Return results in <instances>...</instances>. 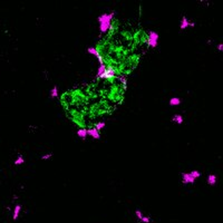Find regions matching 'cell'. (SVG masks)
I'll list each match as a JSON object with an SVG mask.
<instances>
[{
    "label": "cell",
    "instance_id": "30bf717a",
    "mask_svg": "<svg viewBox=\"0 0 223 223\" xmlns=\"http://www.w3.org/2000/svg\"><path fill=\"white\" fill-rule=\"evenodd\" d=\"M117 80L119 81V84L122 85L124 89L127 88V77H126L125 75H119V76H117Z\"/></svg>",
    "mask_w": 223,
    "mask_h": 223
},
{
    "label": "cell",
    "instance_id": "44dd1931",
    "mask_svg": "<svg viewBox=\"0 0 223 223\" xmlns=\"http://www.w3.org/2000/svg\"><path fill=\"white\" fill-rule=\"evenodd\" d=\"M216 48H217V50L219 51H223V43H219Z\"/></svg>",
    "mask_w": 223,
    "mask_h": 223
},
{
    "label": "cell",
    "instance_id": "3957f363",
    "mask_svg": "<svg viewBox=\"0 0 223 223\" xmlns=\"http://www.w3.org/2000/svg\"><path fill=\"white\" fill-rule=\"evenodd\" d=\"M115 77H116V69L114 68V67H108V66H107V68H106V70L104 72V74L101 76V79H106V80H108V79H113V78H115Z\"/></svg>",
    "mask_w": 223,
    "mask_h": 223
},
{
    "label": "cell",
    "instance_id": "5b68a950",
    "mask_svg": "<svg viewBox=\"0 0 223 223\" xmlns=\"http://www.w3.org/2000/svg\"><path fill=\"white\" fill-rule=\"evenodd\" d=\"M182 182H183V184H193L195 182V180L190 175V173L188 172H183L182 173Z\"/></svg>",
    "mask_w": 223,
    "mask_h": 223
},
{
    "label": "cell",
    "instance_id": "2e32d148",
    "mask_svg": "<svg viewBox=\"0 0 223 223\" xmlns=\"http://www.w3.org/2000/svg\"><path fill=\"white\" fill-rule=\"evenodd\" d=\"M23 163H25V158H23V156H22V155H20V154H19V155L17 156V158L14 159V165H22Z\"/></svg>",
    "mask_w": 223,
    "mask_h": 223
},
{
    "label": "cell",
    "instance_id": "ba28073f",
    "mask_svg": "<svg viewBox=\"0 0 223 223\" xmlns=\"http://www.w3.org/2000/svg\"><path fill=\"white\" fill-rule=\"evenodd\" d=\"M21 210H22V206L20 204H16L14 206V210H12V220H14V221H17V220H18V217H19L20 213H21Z\"/></svg>",
    "mask_w": 223,
    "mask_h": 223
},
{
    "label": "cell",
    "instance_id": "ac0fdd59",
    "mask_svg": "<svg viewBox=\"0 0 223 223\" xmlns=\"http://www.w3.org/2000/svg\"><path fill=\"white\" fill-rule=\"evenodd\" d=\"M87 52L89 55H92V56H97L99 54V51L97 50V48H95V47H88L87 48Z\"/></svg>",
    "mask_w": 223,
    "mask_h": 223
},
{
    "label": "cell",
    "instance_id": "d6986e66",
    "mask_svg": "<svg viewBox=\"0 0 223 223\" xmlns=\"http://www.w3.org/2000/svg\"><path fill=\"white\" fill-rule=\"evenodd\" d=\"M188 173H190V175H191L194 180L199 179V177L201 176V172H200V171H197V170H193V171H191V172H188Z\"/></svg>",
    "mask_w": 223,
    "mask_h": 223
},
{
    "label": "cell",
    "instance_id": "52a82bcc",
    "mask_svg": "<svg viewBox=\"0 0 223 223\" xmlns=\"http://www.w3.org/2000/svg\"><path fill=\"white\" fill-rule=\"evenodd\" d=\"M191 22L192 21H191L187 17L183 16L182 19H181V22H180V29L181 30H185V29H187L188 27H191Z\"/></svg>",
    "mask_w": 223,
    "mask_h": 223
},
{
    "label": "cell",
    "instance_id": "5bb4252c",
    "mask_svg": "<svg viewBox=\"0 0 223 223\" xmlns=\"http://www.w3.org/2000/svg\"><path fill=\"white\" fill-rule=\"evenodd\" d=\"M58 95H59V89H58L57 86H54L49 92V96L51 98H57Z\"/></svg>",
    "mask_w": 223,
    "mask_h": 223
},
{
    "label": "cell",
    "instance_id": "7c38bea8",
    "mask_svg": "<svg viewBox=\"0 0 223 223\" xmlns=\"http://www.w3.org/2000/svg\"><path fill=\"white\" fill-rule=\"evenodd\" d=\"M106 68H107V65L104 63V64H99L98 66V68H97V77L98 78H101V76L104 74V72L106 70Z\"/></svg>",
    "mask_w": 223,
    "mask_h": 223
},
{
    "label": "cell",
    "instance_id": "7a4b0ae2",
    "mask_svg": "<svg viewBox=\"0 0 223 223\" xmlns=\"http://www.w3.org/2000/svg\"><path fill=\"white\" fill-rule=\"evenodd\" d=\"M158 39H159V35L156 31L150 30L148 31V36H147V45L151 48H156L158 45Z\"/></svg>",
    "mask_w": 223,
    "mask_h": 223
},
{
    "label": "cell",
    "instance_id": "e0dca14e",
    "mask_svg": "<svg viewBox=\"0 0 223 223\" xmlns=\"http://www.w3.org/2000/svg\"><path fill=\"white\" fill-rule=\"evenodd\" d=\"M105 126H106V123L101 121V122L95 123V126H94V127H95L97 130H104V128H105Z\"/></svg>",
    "mask_w": 223,
    "mask_h": 223
},
{
    "label": "cell",
    "instance_id": "6da1fadb",
    "mask_svg": "<svg viewBox=\"0 0 223 223\" xmlns=\"http://www.w3.org/2000/svg\"><path fill=\"white\" fill-rule=\"evenodd\" d=\"M114 16H115V11H112V12H108V14H101L97 18L101 34H106L108 30L110 29Z\"/></svg>",
    "mask_w": 223,
    "mask_h": 223
},
{
    "label": "cell",
    "instance_id": "8fae6325",
    "mask_svg": "<svg viewBox=\"0 0 223 223\" xmlns=\"http://www.w3.org/2000/svg\"><path fill=\"white\" fill-rule=\"evenodd\" d=\"M76 134H77V136H78L80 139H83V141H85L87 138V136H88V135H87V130H85V128H79Z\"/></svg>",
    "mask_w": 223,
    "mask_h": 223
},
{
    "label": "cell",
    "instance_id": "277c9868",
    "mask_svg": "<svg viewBox=\"0 0 223 223\" xmlns=\"http://www.w3.org/2000/svg\"><path fill=\"white\" fill-rule=\"evenodd\" d=\"M135 215H136L137 220L142 223H151V221H152L151 216L144 215L143 212H142V210H139V209L135 210Z\"/></svg>",
    "mask_w": 223,
    "mask_h": 223
},
{
    "label": "cell",
    "instance_id": "9a60e30c",
    "mask_svg": "<svg viewBox=\"0 0 223 223\" xmlns=\"http://www.w3.org/2000/svg\"><path fill=\"white\" fill-rule=\"evenodd\" d=\"M168 103H170L171 106H179V105H181L182 101H181V98H179V97H172Z\"/></svg>",
    "mask_w": 223,
    "mask_h": 223
},
{
    "label": "cell",
    "instance_id": "8992f818",
    "mask_svg": "<svg viewBox=\"0 0 223 223\" xmlns=\"http://www.w3.org/2000/svg\"><path fill=\"white\" fill-rule=\"evenodd\" d=\"M87 135L90 137H93L94 139H99V138H101V133H99V130H97L95 127L87 128Z\"/></svg>",
    "mask_w": 223,
    "mask_h": 223
},
{
    "label": "cell",
    "instance_id": "9c48e42d",
    "mask_svg": "<svg viewBox=\"0 0 223 223\" xmlns=\"http://www.w3.org/2000/svg\"><path fill=\"white\" fill-rule=\"evenodd\" d=\"M172 122L177 124V125H182L183 122H184V117L181 115V114H175V115L172 117Z\"/></svg>",
    "mask_w": 223,
    "mask_h": 223
},
{
    "label": "cell",
    "instance_id": "7402d4cb",
    "mask_svg": "<svg viewBox=\"0 0 223 223\" xmlns=\"http://www.w3.org/2000/svg\"><path fill=\"white\" fill-rule=\"evenodd\" d=\"M191 27H195V23H194L193 21L191 22Z\"/></svg>",
    "mask_w": 223,
    "mask_h": 223
},
{
    "label": "cell",
    "instance_id": "ffe728a7",
    "mask_svg": "<svg viewBox=\"0 0 223 223\" xmlns=\"http://www.w3.org/2000/svg\"><path fill=\"white\" fill-rule=\"evenodd\" d=\"M52 157V153H46V154H43L40 156V158L43 159V161H48V159H50Z\"/></svg>",
    "mask_w": 223,
    "mask_h": 223
},
{
    "label": "cell",
    "instance_id": "4fadbf2b",
    "mask_svg": "<svg viewBox=\"0 0 223 223\" xmlns=\"http://www.w3.org/2000/svg\"><path fill=\"white\" fill-rule=\"evenodd\" d=\"M206 181H208V184H209V185L214 186L216 184V175L215 174H210L209 176H208V179H206Z\"/></svg>",
    "mask_w": 223,
    "mask_h": 223
}]
</instances>
